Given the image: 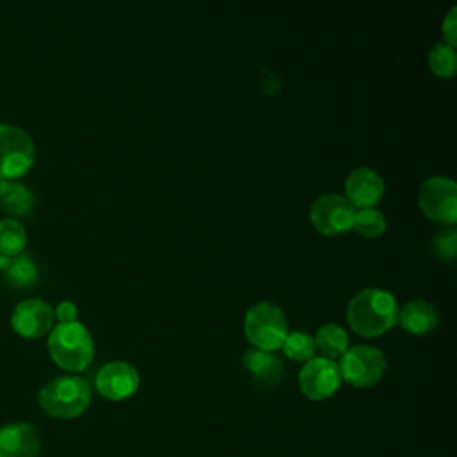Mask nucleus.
<instances>
[{
  "mask_svg": "<svg viewBox=\"0 0 457 457\" xmlns=\"http://www.w3.org/2000/svg\"><path fill=\"white\" fill-rule=\"evenodd\" d=\"M346 320L359 336L375 337L398 323V305L389 291L366 287L350 300Z\"/></svg>",
  "mask_w": 457,
  "mask_h": 457,
  "instance_id": "1",
  "label": "nucleus"
},
{
  "mask_svg": "<svg viewBox=\"0 0 457 457\" xmlns=\"http://www.w3.org/2000/svg\"><path fill=\"white\" fill-rule=\"evenodd\" d=\"M48 352L62 370L82 371L93 361V337L80 321L59 323L48 336Z\"/></svg>",
  "mask_w": 457,
  "mask_h": 457,
  "instance_id": "2",
  "label": "nucleus"
},
{
  "mask_svg": "<svg viewBox=\"0 0 457 457\" xmlns=\"http://www.w3.org/2000/svg\"><path fill=\"white\" fill-rule=\"evenodd\" d=\"M91 400V387L80 377H57L39 391L41 409L54 418L71 420L80 416Z\"/></svg>",
  "mask_w": 457,
  "mask_h": 457,
  "instance_id": "3",
  "label": "nucleus"
},
{
  "mask_svg": "<svg viewBox=\"0 0 457 457\" xmlns=\"http://www.w3.org/2000/svg\"><path fill=\"white\" fill-rule=\"evenodd\" d=\"M287 321L282 309L271 302L253 303L245 316V336L253 348L273 352L282 348L287 336Z\"/></svg>",
  "mask_w": 457,
  "mask_h": 457,
  "instance_id": "4",
  "label": "nucleus"
},
{
  "mask_svg": "<svg viewBox=\"0 0 457 457\" xmlns=\"http://www.w3.org/2000/svg\"><path fill=\"white\" fill-rule=\"evenodd\" d=\"M341 378L353 387H371L380 382L386 373L387 361L377 346L357 345L348 348L339 362Z\"/></svg>",
  "mask_w": 457,
  "mask_h": 457,
  "instance_id": "5",
  "label": "nucleus"
},
{
  "mask_svg": "<svg viewBox=\"0 0 457 457\" xmlns=\"http://www.w3.org/2000/svg\"><path fill=\"white\" fill-rule=\"evenodd\" d=\"M34 164L32 137L20 127L0 123V175L18 179Z\"/></svg>",
  "mask_w": 457,
  "mask_h": 457,
  "instance_id": "6",
  "label": "nucleus"
},
{
  "mask_svg": "<svg viewBox=\"0 0 457 457\" xmlns=\"http://www.w3.org/2000/svg\"><path fill=\"white\" fill-rule=\"evenodd\" d=\"M357 209L337 193L318 196L309 211L311 223L323 236H341L353 227Z\"/></svg>",
  "mask_w": 457,
  "mask_h": 457,
  "instance_id": "7",
  "label": "nucleus"
},
{
  "mask_svg": "<svg viewBox=\"0 0 457 457\" xmlns=\"http://www.w3.org/2000/svg\"><path fill=\"white\" fill-rule=\"evenodd\" d=\"M418 204L427 218L453 225L457 220V186L448 177H428L418 193Z\"/></svg>",
  "mask_w": 457,
  "mask_h": 457,
  "instance_id": "8",
  "label": "nucleus"
},
{
  "mask_svg": "<svg viewBox=\"0 0 457 457\" xmlns=\"http://www.w3.org/2000/svg\"><path fill=\"white\" fill-rule=\"evenodd\" d=\"M298 386L309 400L320 402L334 396V393L341 386V373L337 362L325 357H312L300 370Z\"/></svg>",
  "mask_w": 457,
  "mask_h": 457,
  "instance_id": "9",
  "label": "nucleus"
},
{
  "mask_svg": "<svg viewBox=\"0 0 457 457\" xmlns=\"http://www.w3.org/2000/svg\"><path fill=\"white\" fill-rule=\"evenodd\" d=\"M139 382L141 378L137 370L125 361H112L104 364L95 377L96 391L112 402L132 396L139 389Z\"/></svg>",
  "mask_w": 457,
  "mask_h": 457,
  "instance_id": "10",
  "label": "nucleus"
},
{
  "mask_svg": "<svg viewBox=\"0 0 457 457\" xmlns=\"http://www.w3.org/2000/svg\"><path fill=\"white\" fill-rule=\"evenodd\" d=\"M54 309L41 298H29L20 302L12 314V328L23 337H39L54 325Z\"/></svg>",
  "mask_w": 457,
  "mask_h": 457,
  "instance_id": "11",
  "label": "nucleus"
},
{
  "mask_svg": "<svg viewBox=\"0 0 457 457\" xmlns=\"http://www.w3.org/2000/svg\"><path fill=\"white\" fill-rule=\"evenodd\" d=\"M346 200L353 207L368 209L378 204L384 195V180L371 168H357L353 170L345 182Z\"/></svg>",
  "mask_w": 457,
  "mask_h": 457,
  "instance_id": "12",
  "label": "nucleus"
},
{
  "mask_svg": "<svg viewBox=\"0 0 457 457\" xmlns=\"http://www.w3.org/2000/svg\"><path fill=\"white\" fill-rule=\"evenodd\" d=\"M39 436L29 423H11L0 428V457H37Z\"/></svg>",
  "mask_w": 457,
  "mask_h": 457,
  "instance_id": "13",
  "label": "nucleus"
},
{
  "mask_svg": "<svg viewBox=\"0 0 457 457\" xmlns=\"http://www.w3.org/2000/svg\"><path fill=\"white\" fill-rule=\"evenodd\" d=\"M243 366L252 375L253 382L261 387H275L284 373L282 361L271 352H264L259 348H248L243 357Z\"/></svg>",
  "mask_w": 457,
  "mask_h": 457,
  "instance_id": "14",
  "label": "nucleus"
},
{
  "mask_svg": "<svg viewBox=\"0 0 457 457\" xmlns=\"http://www.w3.org/2000/svg\"><path fill=\"white\" fill-rule=\"evenodd\" d=\"M439 321L436 307L421 298L407 302L402 309H398V323L411 334H427Z\"/></svg>",
  "mask_w": 457,
  "mask_h": 457,
  "instance_id": "15",
  "label": "nucleus"
},
{
  "mask_svg": "<svg viewBox=\"0 0 457 457\" xmlns=\"http://www.w3.org/2000/svg\"><path fill=\"white\" fill-rule=\"evenodd\" d=\"M37 278L39 268L36 261L25 252L11 257L7 268L4 270V282L7 284V287L12 289H27L36 284Z\"/></svg>",
  "mask_w": 457,
  "mask_h": 457,
  "instance_id": "16",
  "label": "nucleus"
},
{
  "mask_svg": "<svg viewBox=\"0 0 457 457\" xmlns=\"http://www.w3.org/2000/svg\"><path fill=\"white\" fill-rule=\"evenodd\" d=\"M312 337L316 350H320L325 359L334 361V357H341L348 350V334L336 323L321 325Z\"/></svg>",
  "mask_w": 457,
  "mask_h": 457,
  "instance_id": "17",
  "label": "nucleus"
},
{
  "mask_svg": "<svg viewBox=\"0 0 457 457\" xmlns=\"http://www.w3.org/2000/svg\"><path fill=\"white\" fill-rule=\"evenodd\" d=\"M0 205L4 211L14 216H29L34 209V195L27 186L12 182L5 195L0 198Z\"/></svg>",
  "mask_w": 457,
  "mask_h": 457,
  "instance_id": "18",
  "label": "nucleus"
},
{
  "mask_svg": "<svg viewBox=\"0 0 457 457\" xmlns=\"http://www.w3.org/2000/svg\"><path fill=\"white\" fill-rule=\"evenodd\" d=\"M27 241L25 228L20 221L12 218L0 220V253L7 257H14L23 252Z\"/></svg>",
  "mask_w": 457,
  "mask_h": 457,
  "instance_id": "19",
  "label": "nucleus"
},
{
  "mask_svg": "<svg viewBox=\"0 0 457 457\" xmlns=\"http://www.w3.org/2000/svg\"><path fill=\"white\" fill-rule=\"evenodd\" d=\"M282 350L289 359L307 362L316 355V343L311 334L291 332L286 336L282 343Z\"/></svg>",
  "mask_w": 457,
  "mask_h": 457,
  "instance_id": "20",
  "label": "nucleus"
},
{
  "mask_svg": "<svg viewBox=\"0 0 457 457\" xmlns=\"http://www.w3.org/2000/svg\"><path fill=\"white\" fill-rule=\"evenodd\" d=\"M428 64L437 77H452L457 70L455 46L448 43H436L428 54Z\"/></svg>",
  "mask_w": 457,
  "mask_h": 457,
  "instance_id": "21",
  "label": "nucleus"
},
{
  "mask_svg": "<svg viewBox=\"0 0 457 457\" xmlns=\"http://www.w3.org/2000/svg\"><path fill=\"white\" fill-rule=\"evenodd\" d=\"M353 228L364 237H377L386 230V218L375 207L361 209L355 212Z\"/></svg>",
  "mask_w": 457,
  "mask_h": 457,
  "instance_id": "22",
  "label": "nucleus"
},
{
  "mask_svg": "<svg viewBox=\"0 0 457 457\" xmlns=\"http://www.w3.org/2000/svg\"><path fill=\"white\" fill-rule=\"evenodd\" d=\"M432 248L439 259L453 261L457 253V230L453 227H448L441 230L432 243Z\"/></svg>",
  "mask_w": 457,
  "mask_h": 457,
  "instance_id": "23",
  "label": "nucleus"
},
{
  "mask_svg": "<svg viewBox=\"0 0 457 457\" xmlns=\"http://www.w3.org/2000/svg\"><path fill=\"white\" fill-rule=\"evenodd\" d=\"M443 36L445 43L455 46L457 45V7H452L446 18L443 20Z\"/></svg>",
  "mask_w": 457,
  "mask_h": 457,
  "instance_id": "24",
  "label": "nucleus"
},
{
  "mask_svg": "<svg viewBox=\"0 0 457 457\" xmlns=\"http://www.w3.org/2000/svg\"><path fill=\"white\" fill-rule=\"evenodd\" d=\"M54 316L59 320V323H71V321H77V305L70 300H64L61 302L55 311H54Z\"/></svg>",
  "mask_w": 457,
  "mask_h": 457,
  "instance_id": "25",
  "label": "nucleus"
},
{
  "mask_svg": "<svg viewBox=\"0 0 457 457\" xmlns=\"http://www.w3.org/2000/svg\"><path fill=\"white\" fill-rule=\"evenodd\" d=\"M9 186H11V182H9L5 177L0 175V198L5 195V191L9 189Z\"/></svg>",
  "mask_w": 457,
  "mask_h": 457,
  "instance_id": "26",
  "label": "nucleus"
},
{
  "mask_svg": "<svg viewBox=\"0 0 457 457\" xmlns=\"http://www.w3.org/2000/svg\"><path fill=\"white\" fill-rule=\"evenodd\" d=\"M9 261H11V257H7V255H2V253H0V270H2V271L7 268Z\"/></svg>",
  "mask_w": 457,
  "mask_h": 457,
  "instance_id": "27",
  "label": "nucleus"
}]
</instances>
